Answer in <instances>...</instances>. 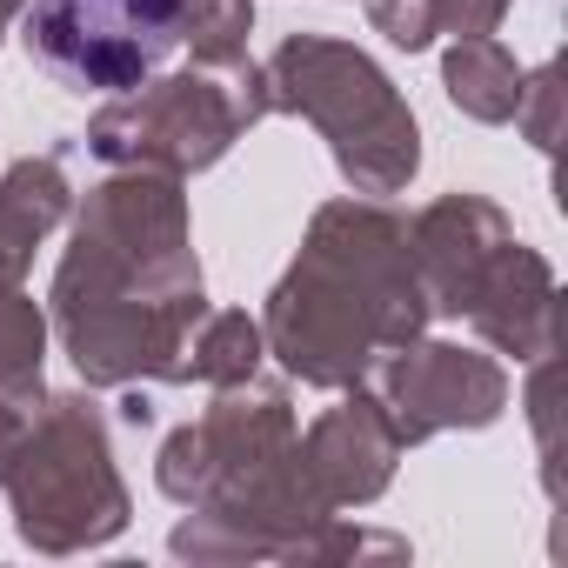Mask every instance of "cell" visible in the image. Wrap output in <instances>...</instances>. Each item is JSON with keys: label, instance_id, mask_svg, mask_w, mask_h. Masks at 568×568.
<instances>
[{"label": "cell", "instance_id": "1", "mask_svg": "<svg viewBox=\"0 0 568 568\" xmlns=\"http://www.w3.org/2000/svg\"><path fill=\"white\" fill-rule=\"evenodd\" d=\"M201 315L207 281L194 261L181 174L114 168L108 181H94L48 288V322L81 382H187V335L201 328Z\"/></svg>", "mask_w": 568, "mask_h": 568}, {"label": "cell", "instance_id": "2", "mask_svg": "<svg viewBox=\"0 0 568 568\" xmlns=\"http://www.w3.org/2000/svg\"><path fill=\"white\" fill-rule=\"evenodd\" d=\"M428 328V295L408 254V221L388 201H322L302 254L261 308V342L302 388H362L382 355Z\"/></svg>", "mask_w": 568, "mask_h": 568}, {"label": "cell", "instance_id": "3", "mask_svg": "<svg viewBox=\"0 0 568 568\" xmlns=\"http://www.w3.org/2000/svg\"><path fill=\"white\" fill-rule=\"evenodd\" d=\"M154 488L187 508L168 535L181 561H295L335 515L302 475V422L281 382L214 388L207 415L174 428L154 455Z\"/></svg>", "mask_w": 568, "mask_h": 568}, {"label": "cell", "instance_id": "4", "mask_svg": "<svg viewBox=\"0 0 568 568\" xmlns=\"http://www.w3.org/2000/svg\"><path fill=\"white\" fill-rule=\"evenodd\" d=\"M261 94H267V114H302L308 128H322L355 194L388 201L415 181L422 168L415 108L362 48L328 34H288L261 61Z\"/></svg>", "mask_w": 568, "mask_h": 568}, {"label": "cell", "instance_id": "5", "mask_svg": "<svg viewBox=\"0 0 568 568\" xmlns=\"http://www.w3.org/2000/svg\"><path fill=\"white\" fill-rule=\"evenodd\" d=\"M8 501H14V535L34 555H81V548H108L128 521V481L114 468V442H108V415L88 388L68 395H41L28 442L8 468Z\"/></svg>", "mask_w": 568, "mask_h": 568}, {"label": "cell", "instance_id": "6", "mask_svg": "<svg viewBox=\"0 0 568 568\" xmlns=\"http://www.w3.org/2000/svg\"><path fill=\"white\" fill-rule=\"evenodd\" d=\"M254 121H267V94H261V68H234V81H221V68H187L168 81H141L128 94H114L94 121H88V154L114 161V168H161V174H201L214 168Z\"/></svg>", "mask_w": 568, "mask_h": 568}, {"label": "cell", "instance_id": "7", "mask_svg": "<svg viewBox=\"0 0 568 568\" xmlns=\"http://www.w3.org/2000/svg\"><path fill=\"white\" fill-rule=\"evenodd\" d=\"M28 54L74 94H128L181 48V0H28Z\"/></svg>", "mask_w": 568, "mask_h": 568}, {"label": "cell", "instance_id": "8", "mask_svg": "<svg viewBox=\"0 0 568 568\" xmlns=\"http://www.w3.org/2000/svg\"><path fill=\"white\" fill-rule=\"evenodd\" d=\"M382 408L402 448H422L455 428H488L508 408V368L462 342H402L382 368Z\"/></svg>", "mask_w": 568, "mask_h": 568}, {"label": "cell", "instance_id": "9", "mask_svg": "<svg viewBox=\"0 0 568 568\" xmlns=\"http://www.w3.org/2000/svg\"><path fill=\"white\" fill-rule=\"evenodd\" d=\"M395 462H402V435H395L382 395H368V388H342V402L322 408L302 435V475L335 515L382 501L395 481Z\"/></svg>", "mask_w": 568, "mask_h": 568}, {"label": "cell", "instance_id": "10", "mask_svg": "<svg viewBox=\"0 0 568 568\" xmlns=\"http://www.w3.org/2000/svg\"><path fill=\"white\" fill-rule=\"evenodd\" d=\"M508 234L515 227L488 194H442L408 221V254H415V274H422L428 315H455V322L468 315L481 274H488V261L501 254Z\"/></svg>", "mask_w": 568, "mask_h": 568}, {"label": "cell", "instance_id": "11", "mask_svg": "<svg viewBox=\"0 0 568 568\" xmlns=\"http://www.w3.org/2000/svg\"><path fill=\"white\" fill-rule=\"evenodd\" d=\"M555 302H561V288H555V267L528 247V241H501V254L488 261V274H481V288H475V302H468V328L495 348V355H515V362H541V355H555Z\"/></svg>", "mask_w": 568, "mask_h": 568}, {"label": "cell", "instance_id": "12", "mask_svg": "<svg viewBox=\"0 0 568 568\" xmlns=\"http://www.w3.org/2000/svg\"><path fill=\"white\" fill-rule=\"evenodd\" d=\"M68 207H74V187L54 154H28L0 174V288L28 281L41 241L68 221Z\"/></svg>", "mask_w": 568, "mask_h": 568}, {"label": "cell", "instance_id": "13", "mask_svg": "<svg viewBox=\"0 0 568 568\" xmlns=\"http://www.w3.org/2000/svg\"><path fill=\"white\" fill-rule=\"evenodd\" d=\"M442 88H448V101H455L468 121L501 128V121H515V108H521V61H515L495 34H468V41H448V54H442Z\"/></svg>", "mask_w": 568, "mask_h": 568}, {"label": "cell", "instance_id": "14", "mask_svg": "<svg viewBox=\"0 0 568 568\" xmlns=\"http://www.w3.org/2000/svg\"><path fill=\"white\" fill-rule=\"evenodd\" d=\"M41 362H48V308L28 288H0V402L34 408L48 395Z\"/></svg>", "mask_w": 568, "mask_h": 568}, {"label": "cell", "instance_id": "15", "mask_svg": "<svg viewBox=\"0 0 568 568\" xmlns=\"http://www.w3.org/2000/svg\"><path fill=\"white\" fill-rule=\"evenodd\" d=\"M261 322L247 308H221V315H201V328L187 335V382H207V388H234L247 375H261Z\"/></svg>", "mask_w": 568, "mask_h": 568}, {"label": "cell", "instance_id": "16", "mask_svg": "<svg viewBox=\"0 0 568 568\" xmlns=\"http://www.w3.org/2000/svg\"><path fill=\"white\" fill-rule=\"evenodd\" d=\"M254 34V0H181V48L194 68H241Z\"/></svg>", "mask_w": 568, "mask_h": 568}, {"label": "cell", "instance_id": "17", "mask_svg": "<svg viewBox=\"0 0 568 568\" xmlns=\"http://www.w3.org/2000/svg\"><path fill=\"white\" fill-rule=\"evenodd\" d=\"M515 121H521V134H528L541 154H555V121H561V68H555V61L535 68V74H521V108H515Z\"/></svg>", "mask_w": 568, "mask_h": 568}, {"label": "cell", "instance_id": "18", "mask_svg": "<svg viewBox=\"0 0 568 568\" xmlns=\"http://www.w3.org/2000/svg\"><path fill=\"white\" fill-rule=\"evenodd\" d=\"M368 21H375V34H388V41L408 48V54L435 48V34H442L435 0H368Z\"/></svg>", "mask_w": 568, "mask_h": 568}, {"label": "cell", "instance_id": "19", "mask_svg": "<svg viewBox=\"0 0 568 568\" xmlns=\"http://www.w3.org/2000/svg\"><path fill=\"white\" fill-rule=\"evenodd\" d=\"M501 14H508V0H435V21H442V34H455V41L495 34Z\"/></svg>", "mask_w": 568, "mask_h": 568}, {"label": "cell", "instance_id": "20", "mask_svg": "<svg viewBox=\"0 0 568 568\" xmlns=\"http://www.w3.org/2000/svg\"><path fill=\"white\" fill-rule=\"evenodd\" d=\"M34 408H41V402H34ZM34 408H28V402H0V481H8V468H14V455H21V442H28Z\"/></svg>", "mask_w": 568, "mask_h": 568}, {"label": "cell", "instance_id": "21", "mask_svg": "<svg viewBox=\"0 0 568 568\" xmlns=\"http://www.w3.org/2000/svg\"><path fill=\"white\" fill-rule=\"evenodd\" d=\"M121 422H134V428H148V422H154V408H148V395H128V402H121Z\"/></svg>", "mask_w": 568, "mask_h": 568}, {"label": "cell", "instance_id": "22", "mask_svg": "<svg viewBox=\"0 0 568 568\" xmlns=\"http://www.w3.org/2000/svg\"><path fill=\"white\" fill-rule=\"evenodd\" d=\"M28 14V0H0V41H8V28Z\"/></svg>", "mask_w": 568, "mask_h": 568}]
</instances>
